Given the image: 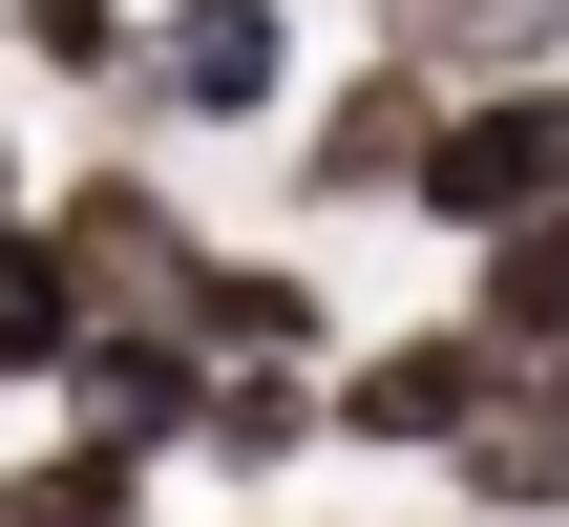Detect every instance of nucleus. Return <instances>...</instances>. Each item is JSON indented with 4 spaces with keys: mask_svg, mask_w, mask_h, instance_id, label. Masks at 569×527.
<instances>
[{
    "mask_svg": "<svg viewBox=\"0 0 569 527\" xmlns=\"http://www.w3.org/2000/svg\"><path fill=\"white\" fill-rule=\"evenodd\" d=\"M0 527H169V465H127L84 422H21L0 444Z\"/></svg>",
    "mask_w": 569,
    "mask_h": 527,
    "instance_id": "obj_11",
    "label": "nucleus"
},
{
    "mask_svg": "<svg viewBox=\"0 0 569 527\" xmlns=\"http://www.w3.org/2000/svg\"><path fill=\"white\" fill-rule=\"evenodd\" d=\"M0 63H21V84L127 106V84H148V0H0Z\"/></svg>",
    "mask_w": 569,
    "mask_h": 527,
    "instance_id": "obj_12",
    "label": "nucleus"
},
{
    "mask_svg": "<svg viewBox=\"0 0 569 527\" xmlns=\"http://www.w3.org/2000/svg\"><path fill=\"white\" fill-rule=\"evenodd\" d=\"M211 527H317V507H211Z\"/></svg>",
    "mask_w": 569,
    "mask_h": 527,
    "instance_id": "obj_15",
    "label": "nucleus"
},
{
    "mask_svg": "<svg viewBox=\"0 0 569 527\" xmlns=\"http://www.w3.org/2000/svg\"><path fill=\"white\" fill-rule=\"evenodd\" d=\"M443 527H569V359H528V380L465 422V465H443Z\"/></svg>",
    "mask_w": 569,
    "mask_h": 527,
    "instance_id": "obj_9",
    "label": "nucleus"
},
{
    "mask_svg": "<svg viewBox=\"0 0 569 527\" xmlns=\"http://www.w3.org/2000/svg\"><path fill=\"white\" fill-rule=\"evenodd\" d=\"M443 296H465V317H486L507 359H569V211H549V232H486V253H465Z\"/></svg>",
    "mask_w": 569,
    "mask_h": 527,
    "instance_id": "obj_13",
    "label": "nucleus"
},
{
    "mask_svg": "<svg viewBox=\"0 0 569 527\" xmlns=\"http://www.w3.org/2000/svg\"><path fill=\"white\" fill-rule=\"evenodd\" d=\"M422 148H443V84L380 63V42H338V84L274 127V190H296V232H338V211H422Z\"/></svg>",
    "mask_w": 569,
    "mask_h": 527,
    "instance_id": "obj_3",
    "label": "nucleus"
},
{
    "mask_svg": "<svg viewBox=\"0 0 569 527\" xmlns=\"http://www.w3.org/2000/svg\"><path fill=\"white\" fill-rule=\"evenodd\" d=\"M338 359H211V422H190V486L211 507H296L317 486V444H338V401H317Z\"/></svg>",
    "mask_w": 569,
    "mask_h": 527,
    "instance_id": "obj_7",
    "label": "nucleus"
},
{
    "mask_svg": "<svg viewBox=\"0 0 569 527\" xmlns=\"http://www.w3.org/2000/svg\"><path fill=\"white\" fill-rule=\"evenodd\" d=\"M296 106H317L296 0H148V84H127L148 148H274Z\"/></svg>",
    "mask_w": 569,
    "mask_h": 527,
    "instance_id": "obj_1",
    "label": "nucleus"
},
{
    "mask_svg": "<svg viewBox=\"0 0 569 527\" xmlns=\"http://www.w3.org/2000/svg\"><path fill=\"white\" fill-rule=\"evenodd\" d=\"M42 422H84V444H127V465H169L190 486V422H211V338L190 317H106L84 359H63V401Z\"/></svg>",
    "mask_w": 569,
    "mask_h": 527,
    "instance_id": "obj_6",
    "label": "nucleus"
},
{
    "mask_svg": "<svg viewBox=\"0 0 569 527\" xmlns=\"http://www.w3.org/2000/svg\"><path fill=\"white\" fill-rule=\"evenodd\" d=\"M169 317H190L211 359H359V317H338V275H317V253H253V232H211Z\"/></svg>",
    "mask_w": 569,
    "mask_h": 527,
    "instance_id": "obj_8",
    "label": "nucleus"
},
{
    "mask_svg": "<svg viewBox=\"0 0 569 527\" xmlns=\"http://www.w3.org/2000/svg\"><path fill=\"white\" fill-rule=\"evenodd\" d=\"M549 211H569V63L549 84H443V148H422V211L401 232L486 253V232H549Z\"/></svg>",
    "mask_w": 569,
    "mask_h": 527,
    "instance_id": "obj_4",
    "label": "nucleus"
},
{
    "mask_svg": "<svg viewBox=\"0 0 569 527\" xmlns=\"http://www.w3.org/2000/svg\"><path fill=\"white\" fill-rule=\"evenodd\" d=\"M507 380H528V359H507V338L443 296V317H380V338H359L317 401H338V465H422V486H443V465H465V422H486Z\"/></svg>",
    "mask_w": 569,
    "mask_h": 527,
    "instance_id": "obj_2",
    "label": "nucleus"
},
{
    "mask_svg": "<svg viewBox=\"0 0 569 527\" xmlns=\"http://www.w3.org/2000/svg\"><path fill=\"white\" fill-rule=\"evenodd\" d=\"M359 42L422 63V84H549L569 63V0H359Z\"/></svg>",
    "mask_w": 569,
    "mask_h": 527,
    "instance_id": "obj_10",
    "label": "nucleus"
},
{
    "mask_svg": "<svg viewBox=\"0 0 569 527\" xmlns=\"http://www.w3.org/2000/svg\"><path fill=\"white\" fill-rule=\"evenodd\" d=\"M21 211H42V169H21V84H0V232H21Z\"/></svg>",
    "mask_w": 569,
    "mask_h": 527,
    "instance_id": "obj_14",
    "label": "nucleus"
},
{
    "mask_svg": "<svg viewBox=\"0 0 569 527\" xmlns=\"http://www.w3.org/2000/svg\"><path fill=\"white\" fill-rule=\"evenodd\" d=\"M42 232H63V275H84L106 317H169V296H190V253H211V211H190L148 148H84V169H42Z\"/></svg>",
    "mask_w": 569,
    "mask_h": 527,
    "instance_id": "obj_5",
    "label": "nucleus"
}]
</instances>
